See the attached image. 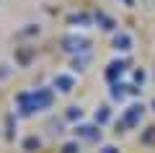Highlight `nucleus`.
Returning a JSON list of instances; mask_svg holds the SVG:
<instances>
[{
    "instance_id": "1",
    "label": "nucleus",
    "mask_w": 155,
    "mask_h": 153,
    "mask_svg": "<svg viewBox=\"0 0 155 153\" xmlns=\"http://www.w3.org/2000/svg\"><path fill=\"white\" fill-rule=\"evenodd\" d=\"M60 49L67 55H85L91 49V39L88 37H78V34H67L60 39Z\"/></svg>"
},
{
    "instance_id": "2",
    "label": "nucleus",
    "mask_w": 155,
    "mask_h": 153,
    "mask_svg": "<svg viewBox=\"0 0 155 153\" xmlns=\"http://www.w3.org/2000/svg\"><path fill=\"white\" fill-rule=\"evenodd\" d=\"M142 114H145L142 101H137V104H129L127 109H124L122 122H119V130H124V127H137V125H140V120H142ZM119 130H116V132H119Z\"/></svg>"
},
{
    "instance_id": "3",
    "label": "nucleus",
    "mask_w": 155,
    "mask_h": 153,
    "mask_svg": "<svg viewBox=\"0 0 155 153\" xmlns=\"http://www.w3.org/2000/svg\"><path fill=\"white\" fill-rule=\"evenodd\" d=\"M31 99H34L36 112L49 109V106L54 104V91H52V88H36V91H31Z\"/></svg>"
},
{
    "instance_id": "4",
    "label": "nucleus",
    "mask_w": 155,
    "mask_h": 153,
    "mask_svg": "<svg viewBox=\"0 0 155 153\" xmlns=\"http://www.w3.org/2000/svg\"><path fill=\"white\" fill-rule=\"evenodd\" d=\"M16 104H18V114L21 117H31L34 112H36V106H34V99H31V93L28 91H21L16 96Z\"/></svg>"
},
{
    "instance_id": "5",
    "label": "nucleus",
    "mask_w": 155,
    "mask_h": 153,
    "mask_svg": "<svg viewBox=\"0 0 155 153\" xmlns=\"http://www.w3.org/2000/svg\"><path fill=\"white\" fill-rule=\"evenodd\" d=\"M124 70H127V60H114V62H109V68H106V81H109V83H116V78H122Z\"/></svg>"
},
{
    "instance_id": "6",
    "label": "nucleus",
    "mask_w": 155,
    "mask_h": 153,
    "mask_svg": "<svg viewBox=\"0 0 155 153\" xmlns=\"http://www.w3.org/2000/svg\"><path fill=\"white\" fill-rule=\"evenodd\" d=\"M75 135L83 137V140H98L101 130H98V125H75Z\"/></svg>"
},
{
    "instance_id": "7",
    "label": "nucleus",
    "mask_w": 155,
    "mask_h": 153,
    "mask_svg": "<svg viewBox=\"0 0 155 153\" xmlns=\"http://www.w3.org/2000/svg\"><path fill=\"white\" fill-rule=\"evenodd\" d=\"M34 47H18L16 49V65L18 68H28L31 65V60H34Z\"/></svg>"
},
{
    "instance_id": "8",
    "label": "nucleus",
    "mask_w": 155,
    "mask_h": 153,
    "mask_svg": "<svg viewBox=\"0 0 155 153\" xmlns=\"http://www.w3.org/2000/svg\"><path fill=\"white\" fill-rule=\"evenodd\" d=\"M54 88H60L62 93H70L72 88H75V78L67 75V73H57L54 75Z\"/></svg>"
},
{
    "instance_id": "9",
    "label": "nucleus",
    "mask_w": 155,
    "mask_h": 153,
    "mask_svg": "<svg viewBox=\"0 0 155 153\" xmlns=\"http://www.w3.org/2000/svg\"><path fill=\"white\" fill-rule=\"evenodd\" d=\"M114 49L116 52H129V49H132V37H129L127 31L114 34Z\"/></svg>"
},
{
    "instance_id": "10",
    "label": "nucleus",
    "mask_w": 155,
    "mask_h": 153,
    "mask_svg": "<svg viewBox=\"0 0 155 153\" xmlns=\"http://www.w3.org/2000/svg\"><path fill=\"white\" fill-rule=\"evenodd\" d=\"M109 93H111V99H114V101H122V99L129 93V86L116 81V83H111V91H109Z\"/></svg>"
},
{
    "instance_id": "11",
    "label": "nucleus",
    "mask_w": 155,
    "mask_h": 153,
    "mask_svg": "<svg viewBox=\"0 0 155 153\" xmlns=\"http://www.w3.org/2000/svg\"><path fill=\"white\" fill-rule=\"evenodd\" d=\"M21 148H23L26 153H36L39 148H41V137H36V135H28V137H23Z\"/></svg>"
},
{
    "instance_id": "12",
    "label": "nucleus",
    "mask_w": 155,
    "mask_h": 153,
    "mask_svg": "<svg viewBox=\"0 0 155 153\" xmlns=\"http://www.w3.org/2000/svg\"><path fill=\"white\" fill-rule=\"evenodd\" d=\"M67 23L70 26H91V16L88 13H70L67 16Z\"/></svg>"
},
{
    "instance_id": "13",
    "label": "nucleus",
    "mask_w": 155,
    "mask_h": 153,
    "mask_svg": "<svg viewBox=\"0 0 155 153\" xmlns=\"http://www.w3.org/2000/svg\"><path fill=\"white\" fill-rule=\"evenodd\" d=\"M96 23H98L104 31H114V29H116V21H114V18H109L106 13H96Z\"/></svg>"
},
{
    "instance_id": "14",
    "label": "nucleus",
    "mask_w": 155,
    "mask_h": 153,
    "mask_svg": "<svg viewBox=\"0 0 155 153\" xmlns=\"http://www.w3.org/2000/svg\"><path fill=\"white\" fill-rule=\"evenodd\" d=\"M93 120H96V125H106V122L111 120V109L109 106H98V109H96V114H93Z\"/></svg>"
},
{
    "instance_id": "15",
    "label": "nucleus",
    "mask_w": 155,
    "mask_h": 153,
    "mask_svg": "<svg viewBox=\"0 0 155 153\" xmlns=\"http://www.w3.org/2000/svg\"><path fill=\"white\" fill-rule=\"evenodd\" d=\"M80 117H83V109H80L78 104H70V106L65 109V120H67V122H78Z\"/></svg>"
},
{
    "instance_id": "16",
    "label": "nucleus",
    "mask_w": 155,
    "mask_h": 153,
    "mask_svg": "<svg viewBox=\"0 0 155 153\" xmlns=\"http://www.w3.org/2000/svg\"><path fill=\"white\" fill-rule=\"evenodd\" d=\"M140 143H142V145H155V125H150V127H145V130H142Z\"/></svg>"
},
{
    "instance_id": "17",
    "label": "nucleus",
    "mask_w": 155,
    "mask_h": 153,
    "mask_svg": "<svg viewBox=\"0 0 155 153\" xmlns=\"http://www.w3.org/2000/svg\"><path fill=\"white\" fill-rule=\"evenodd\" d=\"M5 137L8 140L16 137V114H5Z\"/></svg>"
},
{
    "instance_id": "18",
    "label": "nucleus",
    "mask_w": 155,
    "mask_h": 153,
    "mask_svg": "<svg viewBox=\"0 0 155 153\" xmlns=\"http://www.w3.org/2000/svg\"><path fill=\"white\" fill-rule=\"evenodd\" d=\"M41 31V26H39V23H23V29L18 34H21V37H36V34Z\"/></svg>"
},
{
    "instance_id": "19",
    "label": "nucleus",
    "mask_w": 155,
    "mask_h": 153,
    "mask_svg": "<svg viewBox=\"0 0 155 153\" xmlns=\"http://www.w3.org/2000/svg\"><path fill=\"white\" fill-rule=\"evenodd\" d=\"M47 127H49V135H60L62 132V122H57V120H49Z\"/></svg>"
},
{
    "instance_id": "20",
    "label": "nucleus",
    "mask_w": 155,
    "mask_h": 153,
    "mask_svg": "<svg viewBox=\"0 0 155 153\" xmlns=\"http://www.w3.org/2000/svg\"><path fill=\"white\" fill-rule=\"evenodd\" d=\"M62 153H80V145H78V140H70L62 145Z\"/></svg>"
},
{
    "instance_id": "21",
    "label": "nucleus",
    "mask_w": 155,
    "mask_h": 153,
    "mask_svg": "<svg viewBox=\"0 0 155 153\" xmlns=\"http://www.w3.org/2000/svg\"><path fill=\"white\" fill-rule=\"evenodd\" d=\"M145 78H147V75H145V70H142V68H137V70H134V86H140V88H142Z\"/></svg>"
},
{
    "instance_id": "22",
    "label": "nucleus",
    "mask_w": 155,
    "mask_h": 153,
    "mask_svg": "<svg viewBox=\"0 0 155 153\" xmlns=\"http://www.w3.org/2000/svg\"><path fill=\"white\" fill-rule=\"evenodd\" d=\"M72 68H75V70H85V57H80V60H72Z\"/></svg>"
},
{
    "instance_id": "23",
    "label": "nucleus",
    "mask_w": 155,
    "mask_h": 153,
    "mask_svg": "<svg viewBox=\"0 0 155 153\" xmlns=\"http://www.w3.org/2000/svg\"><path fill=\"white\" fill-rule=\"evenodd\" d=\"M11 75V65H0V81H5Z\"/></svg>"
},
{
    "instance_id": "24",
    "label": "nucleus",
    "mask_w": 155,
    "mask_h": 153,
    "mask_svg": "<svg viewBox=\"0 0 155 153\" xmlns=\"http://www.w3.org/2000/svg\"><path fill=\"white\" fill-rule=\"evenodd\" d=\"M98 153H119V148H116V145H104Z\"/></svg>"
},
{
    "instance_id": "25",
    "label": "nucleus",
    "mask_w": 155,
    "mask_h": 153,
    "mask_svg": "<svg viewBox=\"0 0 155 153\" xmlns=\"http://www.w3.org/2000/svg\"><path fill=\"white\" fill-rule=\"evenodd\" d=\"M122 3H124V5H129V8L134 5V0H122Z\"/></svg>"
},
{
    "instance_id": "26",
    "label": "nucleus",
    "mask_w": 155,
    "mask_h": 153,
    "mask_svg": "<svg viewBox=\"0 0 155 153\" xmlns=\"http://www.w3.org/2000/svg\"><path fill=\"white\" fill-rule=\"evenodd\" d=\"M150 109H153V112H155V99H153V104H150Z\"/></svg>"
}]
</instances>
